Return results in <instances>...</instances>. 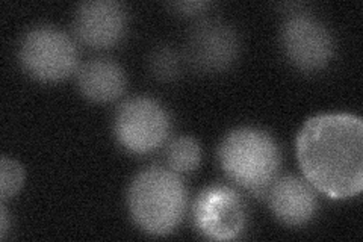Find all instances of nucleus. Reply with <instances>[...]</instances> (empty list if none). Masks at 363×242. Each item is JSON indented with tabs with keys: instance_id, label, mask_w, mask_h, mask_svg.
<instances>
[{
	"instance_id": "2",
	"label": "nucleus",
	"mask_w": 363,
	"mask_h": 242,
	"mask_svg": "<svg viewBox=\"0 0 363 242\" xmlns=\"http://www.w3.org/2000/svg\"><path fill=\"white\" fill-rule=\"evenodd\" d=\"M188 192L177 172L168 167H149L130 182L128 207L132 220L153 236L172 233L184 220Z\"/></svg>"
},
{
	"instance_id": "15",
	"label": "nucleus",
	"mask_w": 363,
	"mask_h": 242,
	"mask_svg": "<svg viewBox=\"0 0 363 242\" xmlns=\"http://www.w3.org/2000/svg\"><path fill=\"white\" fill-rule=\"evenodd\" d=\"M212 6L211 2H200V0H188V2H176L172 8L176 9V13L184 16H200Z\"/></svg>"
},
{
	"instance_id": "6",
	"label": "nucleus",
	"mask_w": 363,
	"mask_h": 242,
	"mask_svg": "<svg viewBox=\"0 0 363 242\" xmlns=\"http://www.w3.org/2000/svg\"><path fill=\"white\" fill-rule=\"evenodd\" d=\"M194 224L208 239L230 241L240 235L247 221L244 200L236 189L227 185L204 188L194 202Z\"/></svg>"
},
{
	"instance_id": "1",
	"label": "nucleus",
	"mask_w": 363,
	"mask_h": 242,
	"mask_svg": "<svg viewBox=\"0 0 363 242\" xmlns=\"http://www.w3.org/2000/svg\"><path fill=\"white\" fill-rule=\"evenodd\" d=\"M297 158L311 185L330 199H350L363 187V124L353 114H320L297 136Z\"/></svg>"
},
{
	"instance_id": "10",
	"label": "nucleus",
	"mask_w": 363,
	"mask_h": 242,
	"mask_svg": "<svg viewBox=\"0 0 363 242\" xmlns=\"http://www.w3.org/2000/svg\"><path fill=\"white\" fill-rule=\"evenodd\" d=\"M268 203L272 214L288 226H304L316 214L318 199L308 180L281 176L268 187Z\"/></svg>"
},
{
	"instance_id": "14",
	"label": "nucleus",
	"mask_w": 363,
	"mask_h": 242,
	"mask_svg": "<svg viewBox=\"0 0 363 242\" xmlns=\"http://www.w3.org/2000/svg\"><path fill=\"white\" fill-rule=\"evenodd\" d=\"M25 182V171L17 160L4 156L0 159V197H14Z\"/></svg>"
},
{
	"instance_id": "4",
	"label": "nucleus",
	"mask_w": 363,
	"mask_h": 242,
	"mask_svg": "<svg viewBox=\"0 0 363 242\" xmlns=\"http://www.w3.org/2000/svg\"><path fill=\"white\" fill-rule=\"evenodd\" d=\"M18 60L25 72L41 82H60L77 70L74 41L53 26H37L23 37Z\"/></svg>"
},
{
	"instance_id": "13",
	"label": "nucleus",
	"mask_w": 363,
	"mask_h": 242,
	"mask_svg": "<svg viewBox=\"0 0 363 242\" xmlns=\"http://www.w3.org/2000/svg\"><path fill=\"white\" fill-rule=\"evenodd\" d=\"M150 73L162 82H172L182 72V56L172 45H157L149 57Z\"/></svg>"
},
{
	"instance_id": "12",
	"label": "nucleus",
	"mask_w": 363,
	"mask_h": 242,
	"mask_svg": "<svg viewBox=\"0 0 363 242\" xmlns=\"http://www.w3.org/2000/svg\"><path fill=\"white\" fill-rule=\"evenodd\" d=\"M167 165L177 175L196 171L201 163V147L192 136H179L167 145Z\"/></svg>"
},
{
	"instance_id": "3",
	"label": "nucleus",
	"mask_w": 363,
	"mask_h": 242,
	"mask_svg": "<svg viewBox=\"0 0 363 242\" xmlns=\"http://www.w3.org/2000/svg\"><path fill=\"white\" fill-rule=\"evenodd\" d=\"M218 158L227 177L256 194L268 189L280 167V150L274 138L252 126L227 133Z\"/></svg>"
},
{
	"instance_id": "11",
	"label": "nucleus",
	"mask_w": 363,
	"mask_h": 242,
	"mask_svg": "<svg viewBox=\"0 0 363 242\" xmlns=\"http://www.w3.org/2000/svg\"><path fill=\"white\" fill-rule=\"evenodd\" d=\"M126 82L123 67L109 57H93L77 68V87L82 96L97 103L121 97Z\"/></svg>"
},
{
	"instance_id": "9",
	"label": "nucleus",
	"mask_w": 363,
	"mask_h": 242,
	"mask_svg": "<svg viewBox=\"0 0 363 242\" xmlns=\"http://www.w3.org/2000/svg\"><path fill=\"white\" fill-rule=\"evenodd\" d=\"M73 29L76 38L93 49L118 44L128 29V13L116 0H91L77 6Z\"/></svg>"
},
{
	"instance_id": "5",
	"label": "nucleus",
	"mask_w": 363,
	"mask_h": 242,
	"mask_svg": "<svg viewBox=\"0 0 363 242\" xmlns=\"http://www.w3.org/2000/svg\"><path fill=\"white\" fill-rule=\"evenodd\" d=\"M172 121L167 109L150 97H132L123 101L113 119L118 144L133 155H147L168 140Z\"/></svg>"
},
{
	"instance_id": "7",
	"label": "nucleus",
	"mask_w": 363,
	"mask_h": 242,
	"mask_svg": "<svg viewBox=\"0 0 363 242\" xmlns=\"http://www.w3.org/2000/svg\"><path fill=\"white\" fill-rule=\"evenodd\" d=\"M281 44L289 61L303 72L321 70L335 53L330 31L308 13H295L285 21Z\"/></svg>"
},
{
	"instance_id": "16",
	"label": "nucleus",
	"mask_w": 363,
	"mask_h": 242,
	"mask_svg": "<svg viewBox=\"0 0 363 242\" xmlns=\"http://www.w3.org/2000/svg\"><path fill=\"white\" fill-rule=\"evenodd\" d=\"M8 212H6V207H5V204H2V207H0V238H5L6 236V233H8V223H9V220H8Z\"/></svg>"
},
{
	"instance_id": "8",
	"label": "nucleus",
	"mask_w": 363,
	"mask_h": 242,
	"mask_svg": "<svg viewBox=\"0 0 363 242\" xmlns=\"http://www.w3.org/2000/svg\"><path fill=\"white\" fill-rule=\"evenodd\" d=\"M240 53V38L227 23L204 18L191 29L186 43L188 62L201 73H220L229 68Z\"/></svg>"
}]
</instances>
